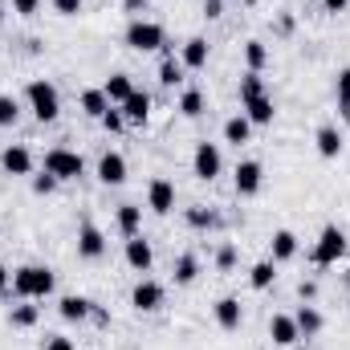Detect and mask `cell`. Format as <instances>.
Returning a JSON list of instances; mask_svg holds the SVG:
<instances>
[{
  "instance_id": "obj_33",
  "label": "cell",
  "mask_w": 350,
  "mask_h": 350,
  "mask_svg": "<svg viewBox=\"0 0 350 350\" xmlns=\"http://www.w3.org/2000/svg\"><path fill=\"white\" fill-rule=\"evenodd\" d=\"M179 82H183V66H179L175 57H163V62H159V86L175 90Z\"/></svg>"
},
{
  "instance_id": "obj_2",
  "label": "cell",
  "mask_w": 350,
  "mask_h": 350,
  "mask_svg": "<svg viewBox=\"0 0 350 350\" xmlns=\"http://www.w3.org/2000/svg\"><path fill=\"white\" fill-rule=\"evenodd\" d=\"M25 102H29V110H33L37 122H57V114H62V94L45 78H37V82L25 86Z\"/></svg>"
},
{
  "instance_id": "obj_32",
  "label": "cell",
  "mask_w": 350,
  "mask_h": 350,
  "mask_svg": "<svg viewBox=\"0 0 350 350\" xmlns=\"http://www.w3.org/2000/svg\"><path fill=\"white\" fill-rule=\"evenodd\" d=\"M245 66H249L253 74H261L265 66H269V49H265V41H245Z\"/></svg>"
},
{
  "instance_id": "obj_1",
  "label": "cell",
  "mask_w": 350,
  "mask_h": 350,
  "mask_svg": "<svg viewBox=\"0 0 350 350\" xmlns=\"http://www.w3.org/2000/svg\"><path fill=\"white\" fill-rule=\"evenodd\" d=\"M53 285H57V277L45 265H21V269H12V293L21 301H41V297L53 293Z\"/></svg>"
},
{
  "instance_id": "obj_8",
  "label": "cell",
  "mask_w": 350,
  "mask_h": 350,
  "mask_svg": "<svg viewBox=\"0 0 350 350\" xmlns=\"http://www.w3.org/2000/svg\"><path fill=\"white\" fill-rule=\"evenodd\" d=\"M163 301H167V289H163L159 281H151V277H143V281L135 285V293H131V306H135L139 314H159Z\"/></svg>"
},
{
  "instance_id": "obj_15",
  "label": "cell",
  "mask_w": 350,
  "mask_h": 350,
  "mask_svg": "<svg viewBox=\"0 0 350 350\" xmlns=\"http://www.w3.org/2000/svg\"><path fill=\"white\" fill-rule=\"evenodd\" d=\"M212 314H216V326H220V330H228V334H237V330H241V322H245V310H241V301H237V297H220V301L212 306Z\"/></svg>"
},
{
  "instance_id": "obj_41",
  "label": "cell",
  "mask_w": 350,
  "mask_h": 350,
  "mask_svg": "<svg viewBox=\"0 0 350 350\" xmlns=\"http://www.w3.org/2000/svg\"><path fill=\"white\" fill-rule=\"evenodd\" d=\"M41 350H78L74 347V338H66V334H53V338H45Z\"/></svg>"
},
{
  "instance_id": "obj_24",
  "label": "cell",
  "mask_w": 350,
  "mask_h": 350,
  "mask_svg": "<svg viewBox=\"0 0 350 350\" xmlns=\"http://www.w3.org/2000/svg\"><path fill=\"white\" fill-rule=\"evenodd\" d=\"M204 110H208V98H204V90H196V86H187L183 94H179V114L183 118H204Z\"/></svg>"
},
{
  "instance_id": "obj_45",
  "label": "cell",
  "mask_w": 350,
  "mask_h": 350,
  "mask_svg": "<svg viewBox=\"0 0 350 350\" xmlns=\"http://www.w3.org/2000/svg\"><path fill=\"white\" fill-rule=\"evenodd\" d=\"M8 293H12V273L0 265V297H8Z\"/></svg>"
},
{
  "instance_id": "obj_38",
  "label": "cell",
  "mask_w": 350,
  "mask_h": 350,
  "mask_svg": "<svg viewBox=\"0 0 350 350\" xmlns=\"http://www.w3.org/2000/svg\"><path fill=\"white\" fill-rule=\"evenodd\" d=\"M98 122H102V126H106L110 135H118V131L126 126V118H122V110H118V106H110V110H106V114H102Z\"/></svg>"
},
{
  "instance_id": "obj_28",
  "label": "cell",
  "mask_w": 350,
  "mask_h": 350,
  "mask_svg": "<svg viewBox=\"0 0 350 350\" xmlns=\"http://www.w3.org/2000/svg\"><path fill=\"white\" fill-rule=\"evenodd\" d=\"M183 220H187V228H196V232H208V228L220 224V216H216L212 208H204V204H191V208L183 212Z\"/></svg>"
},
{
  "instance_id": "obj_22",
  "label": "cell",
  "mask_w": 350,
  "mask_h": 350,
  "mask_svg": "<svg viewBox=\"0 0 350 350\" xmlns=\"http://www.w3.org/2000/svg\"><path fill=\"white\" fill-rule=\"evenodd\" d=\"M179 66L183 70H204L208 66V41L204 37H187L183 41V53H179Z\"/></svg>"
},
{
  "instance_id": "obj_49",
  "label": "cell",
  "mask_w": 350,
  "mask_h": 350,
  "mask_svg": "<svg viewBox=\"0 0 350 350\" xmlns=\"http://www.w3.org/2000/svg\"><path fill=\"white\" fill-rule=\"evenodd\" d=\"M347 285H350V273H347Z\"/></svg>"
},
{
  "instance_id": "obj_18",
  "label": "cell",
  "mask_w": 350,
  "mask_h": 350,
  "mask_svg": "<svg viewBox=\"0 0 350 350\" xmlns=\"http://www.w3.org/2000/svg\"><path fill=\"white\" fill-rule=\"evenodd\" d=\"M269 338L277 342V347H293L301 334H297V322H293V314H273L269 318Z\"/></svg>"
},
{
  "instance_id": "obj_3",
  "label": "cell",
  "mask_w": 350,
  "mask_h": 350,
  "mask_svg": "<svg viewBox=\"0 0 350 350\" xmlns=\"http://www.w3.org/2000/svg\"><path fill=\"white\" fill-rule=\"evenodd\" d=\"M163 45H167L163 25H155V21H131V25H126V49H135V53H155V49H163Z\"/></svg>"
},
{
  "instance_id": "obj_17",
  "label": "cell",
  "mask_w": 350,
  "mask_h": 350,
  "mask_svg": "<svg viewBox=\"0 0 350 350\" xmlns=\"http://www.w3.org/2000/svg\"><path fill=\"white\" fill-rule=\"evenodd\" d=\"M314 143H318V155H322V159H338V155H342V131H338L334 122H322L318 135H314Z\"/></svg>"
},
{
  "instance_id": "obj_34",
  "label": "cell",
  "mask_w": 350,
  "mask_h": 350,
  "mask_svg": "<svg viewBox=\"0 0 350 350\" xmlns=\"http://www.w3.org/2000/svg\"><path fill=\"white\" fill-rule=\"evenodd\" d=\"M261 94H269V90H265V78L249 70V74L241 78V106H245V102H253V98H261Z\"/></svg>"
},
{
  "instance_id": "obj_37",
  "label": "cell",
  "mask_w": 350,
  "mask_h": 350,
  "mask_svg": "<svg viewBox=\"0 0 350 350\" xmlns=\"http://www.w3.org/2000/svg\"><path fill=\"white\" fill-rule=\"evenodd\" d=\"M216 269H220V273H232V269H237V249H232L228 241L216 249Z\"/></svg>"
},
{
  "instance_id": "obj_42",
  "label": "cell",
  "mask_w": 350,
  "mask_h": 350,
  "mask_svg": "<svg viewBox=\"0 0 350 350\" xmlns=\"http://www.w3.org/2000/svg\"><path fill=\"white\" fill-rule=\"evenodd\" d=\"M297 297L301 301H314L318 297V281H297Z\"/></svg>"
},
{
  "instance_id": "obj_10",
  "label": "cell",
  "mask_w": 350,
  "mask_h": 350,
  "mask_svg": "<svg viewBox=\"0 0 350 350\" xmlns=\"http://www.w3.org/2000/svg\"><path fill=\"white\" fill-rule=\"evenodd\" d=\"M147 208L155 212V216H167L175 208V183L172 179H163V175H155L151 183H147Z\"/></svg>"
},
{
  "instance_id": "obj_47",
  "label": "cell",
  "mask_w": 350,
  "mask_h": 350,
  "mask_svg": "<svg viewBox=\"0 0 350 350\" xmlns=\"http://www.w3.org/2000/svg\"><path fill=\"white\" fill-rule=\"evenodd\" d=\"M241 4H257V0H241Z\"/></svg>"
},
{
  "instance_id": "obj_20",
  "label": "cell",
  "mask_w": 350,
  "mask_h": 350,
  "mask_svg": "<svg viewBox=\"0 0 350 350\" xmlns=\"http://www.w3.org/2000/svg\"><path fill=\"white\" fill-rule=\"evenodd\" d=\"M293 322H297V334L301 338H314V334H322V326H326V318H322V310L318 306H297V314H293Z\"/></svg>"
},
{
  "instance_id": "obj_11",
  "label": "cell",
  "mask_w": 350,
  "mask_h": 350,
  "mask_svg": "<svg viewBox=\"0 0 350 350\" xmlns=\"http://www.w3.org/2000/svg\"><path fill=\"white\" fill-rule=\"evenodd\" d=\"M0 167L8 175H33V151L25 143H8L0 151Z\"/></svg>"
},
{
  "instance_id": "obj_44",
  "label": "cell",
  "mask_w": 350,
  "mask_h": 350,
  "mask_svg": "<svg viewBox=\"0 0 350 350\" xmlns=\"http://www.w3.org/2000/svg\"><path fill=\"white\" fill-rule=\"evenodd\" d=\"M220 12H224V4H220V0H204V16H208V21H216Z\"/></svg>"
},
{
  "instance_id": "obj_19",
  "label": "cell",
  "mask_w": 350,
  "mask_h": 350,
  "mask_svg": "<svg viewBox=\"0 0 350 350\" xmlns=\"http://www.w3.org/2000/svg\"><path fill=\"white\" fill-rule=\"evenodd\" d=\"M114 224H118V232H122L126 241H131V237H139V232H143V208H139V204H118Z\"/></svg>"
},
{
  "instance_id": "obj_14",
  "label": "cell",
  "mask_w": 350,
  "mask_h": 350,
  "mask_svg": "<svg viewBox=\"0 0 350 350\" xmlns=\"http://www.w3.org/2000/svg\"><path fill=\"white\" fill-rule=\"evenodd\" d=\"M118 110H122V118H126L131 126H147V118H151V94H147V90H135Z\"/></svg>"
},
{
  "instance_id": "obj_35",
  "label": "cell",
  "mask_w": 350,
  "mask_h": 350,
  "mask_svg": "<svg viewBox=\"0 0 350 350\" xmlns=\"http://www.w3.org/2000/svg\"><path fill=\"white\" fill-rule=\"evenodd\" d=\"M21 118V102L12 94H0V126H16Z\"/></svg>"
},
{
  "instance_id": "obj_26",
  "label": "cell",
  "mask_w": 350,
  "mask_h": 350,
  "mask_svg": "<svg viewBox=\"0 0 350 350\" xmlns=\"http://www.w3.org/2000/svg\"><path fill=\"white\" fill-rule=\"evenodd\" d=\"M253 139V122L245 118V114H232L228 122H224V143H232V147H245Z\"/></svg>"
},
{
  "instance_id": "obj_13",
  "label": "cell",
  "mask_w": 350,
  "mask_h": 350,
  "mask_svg": "<svg viewBox=\"0 0 350 350\" xmlns=\"http://www.w3.org/2000/svg\"><path fill=\"white\" fill-rule=\"evenodd\" d=\"M126 265H131L135 273H151V265H155V249H151V241H147L143 232L126 241Z\"/></svg>"
},
{
  "instance_id": "obj_46",
  "label": "cell",
  "mask_w": 350,
  "mask_h": 350,
  "mask_svg": "<svg viewBox=\"0 0 350 350\" xmlns=\"http://www.w3.org/2000/svg\"><path fill=\"white\" fill-rule=\"evenodd\" d=\"M322 4H326V12H347L350 0H322Z\"/></svg>"
},
{
  "instance_id": "obj_25",
  "label": "cell",
  "mask_w": 350,
  "mask_h": 350,
  "mask_svg": "<svg viewBox=\"0 0 350 350\" xmlns=\"http://www.w3.org/2000/svg\"><path fill=\"white\" fill-rule=\"evenodd\" d=\"M172 277L175 285H196V277H200V257L196 253H179L172 265Z\"/></svg>"
},
{
  "instance_id": "obj_4",
  "label": "cell",
  "mask_w": 350,
  "mask_h": 350,
  "mask_svg": "<svg viewBox=\"0 0 350 350\" xmlns=\"http://www.w3.org/2000/svg\"><path fill=\"white\" fill-rule=\"evenodd\" d=\"M342 257H347V232L338 224H326L322 237H318V245H314V253H310V261L318 265V269H326V265H338Z\"/></svg>"
},
{
  "instance_id": "obj_43",
  "label": "cell",
  "mask_w": 350,
  "mask_h": 350,
  "mask_svg": "<svg viewBox=\"0 0 350 350\" xmlns=\"http://www.w3.org/2000/svg\"><path fill=\"white\" fill-rule=\"evenodd\" d=\"M12 8H16L21 16H33V12L41 8V0H12Z\"/></svg>"
},
{
  "instance_id": "obj_29",
  "label": "cell",
  "mask_w": 350,
  "mask_h": 350,
  "mask_svg": "<svg viewBox=\"0 0 350 350\" xmlns=\"http://www.w3.org/2000/svg\"><path fill=\"white\" fill-rule=\"evenodd\" d=\"M110 110V98H106V90L98 86V90H82V114L86 118H102Z\"/></svg>"
},
{
  "instance_id": "obj_21",
  "label": "cell",
  "mask_w": 350,
  "mask_h": 350,
  "mask_svg": "<svg viewBox=\"0 0 350 350\" xmlns=\"http://www.w3.org/2000/svg\"><path fill=\"white\" fill-rule=\"evenodd\" d=\"M297 257V237L289 232V228H277L273 232V241H269V261H293Z\"/></svg>"
},
{
  "instance_id": "obj_16",
  "label": "cell",
  "mask_w": 350,
  "mask_h": 350,
  "mask_svg": "<svg viewBox=\"0 0 350 350\" xmlns=\"http://www.w3.org/2000/svg\"><path fill=\"white\" fill-rule=\"evenodd\" d=\"M57 314H62L66 322H86V318H94V301L82 297V293H66V297L57 301Z\"/></svg>"
},
{
  "instance_id": "obj_40",
  "label": "cell",
  "mask_w": 350,
  "mask_h": 350,
  "mask_svg": "<svg viewBox=\"0 0 350 350\" xmlns=\"http://www.w3.org/2000/svg\"><path fill=\"white\" fill-rule=\"evenodd\" d=\"M53 12L57 16H78L82 12V0H53Z\"/></svg>"
},
{
  "instance_id": "obj_6",
  "label": "cell",
  "mask_w": 350,
  "mask_h": 350,
  "mask_svg": "<svg viewBox=\"0 0 350 350\" xmlns=\"http://www.w3.org/2000/svg\"><path fill=\"white\" fill-rule=\"evenodd\" d=\"M191 172L196 179H204V183H212V179H220L224 172V155H220V147L216 143H196V151H191Z\"/></svg>"
},
{
  "instance_id": "obj_31",
  "label": "cell",
  "mask_w": 350,
  "mask_h": 350,
  "mask_svg": "<svg viewBox=\"0 0 350 350\" xmlns=\"http://www.w3.org/2000/svg\"><path fill=\"white\" fill-rule=\"evenodd\" d=\"M37 318H41V310L37 306H12L8 310V326H16V330H29V326H37Z\"/></svg>"
},
{
  "instance_id": "obj_23",
  "label": "cell",
  "mask_w": 350,
  "mask_h": 350,
  "mask_svg": "<svg viewBox=\"0 0 350 350\" xmlns=\"http://www.w3.org/2000/svg\"><path fill=\"white\" fill-rule=\"evenodd\" d=\"M241 114H245L253 126H269V122H273V114H277V106H273V98H269V94H261V98L245 102V106H241Z\"/></svg>"
},
{
  "instance_id": "obj_27",
  "label": "cell",
  "mask_w": 350,
  "mask_h": 350,
  "mask_svg": "<svg viewBox=\"0 0 350 350\" xmlns=\"http://www.w3.org/2000/svg\"><path fill=\"white\" fill-rule=\"evenodd\" d=\"M106 98H110V106H122L131 94H135V82H131V74H110L106 78Z\"/></svg>"
},
{
  "instance_id": "obj_5",
  "label": "cell",
  "mask_w": 350,
  "mask_h": 350,
  "mask_svg": "<svg viewBox=\"0 0 350 350\" xmlns=\"http://www.w3.org/2000/svg\"><path fill=\"white\" fill-rule=\"evenodd\" d=\"M45 172L53 175L57 183H66V179H78L86 172V159L78 151H70V147H49L45 151Z\"/></svg>"
},
{
  "instance_id": "obj_48",
  "label": "cell",
  "mask_w": 350,
  "mask_h": 350,
  "mask_svg": "<svg viewBox=\"0 0 350 350\" xmlns=\"http://www.w3.org/2000/svg\"><path fill=\"white\" fill-rule=\"evenodd\" d=\"M0 21H4V8H0Z\"/></svg>"
},
{
  "instance_id": "obj_30",
  "label": "cell",
  "mask_w": 350,
  "mask_h": 350,
  "mask_svg": "<svg viewBox=\"0 0 350 350\" xmlns=\"http://www.w3.org/2000/svg\"><path fill=\"white\" fill-rule=\"evenodd\" d=\"M273 277H277V261H269V257L249 269V285H253V289H269V285H273Z\"/></svg>"
},
{
  "instance_id": "obj_12",
  "label": "cell",
  "mask_w": 350,
  "mask_h": 350,
  "mask_svg": "<svg viewBox=\"0 0 350 350\" xmlns=\"http://www.w3.org/2000/svg\"><path fill=\"white\" fill-rule=\"evenodd\" d=\"M98 179H102L106 187H122V183H126V159H122L118 151H102V159H98Z\"/></svg>"
},
{
  "instance_id": "obj_36",
  "label": "cell",
  "mask_w": 350,
  "mask_h": 350,
  "mask_svg": "<svg viewBox=\"0 0 350 350\" xmlns=\"http://www.w3.org/2000/svg\"><path fill=\"white\" fill-rule=\"evenodd\" d=\"M334 94H338V110H342V118L350 122V66L338 74V86H334Z\"/></svg>"
},
{
  "instance_id": "obj_7",
  "label": "cell",
  "mask_w": 350,
  "mask_h": 350,
  "mask_svg": "<svg viewBox=\"0 0 350 350\" xmlns=\"http://www.w3.org/2000/svg\"><path fill=\"white\" fill-rule=\"evenodd\" d=\"M78 257L82 261H102L106 257V232L90 216H82V224H78Z\"/></svg>"
},
{
  "instance_id": "obj_39",
  "label": "cell",
  "mask_w": 350,
  "mask_h": 350,
  "mask_svg": "<svg viewBox=\"0 0 350 350\" xmlns=\"http://www.w3.org/2000/svg\"><path fill=\"white\" fill-rule=\"evenodd\" d=\"M33 191H37V196H53V191H57V179H53L49 172L33 175Z\"/></svg>"
},
{
  "instance_id": "obj_9",
  "label": "cell",
  "mask_w": 350,
  "mask_h": 350,
  "mask_svg": "<svg viewBox=\"0 0 350 350\" xmlns=\"http://www.w3.org/2000/svg\"><path fill=\"white\" fill-rule=\"evenodd\" d=\"M265 183V167L257 159H245V163H237V175H232V187H237V196H257Z\"/></svg>"
}]
</instances>
